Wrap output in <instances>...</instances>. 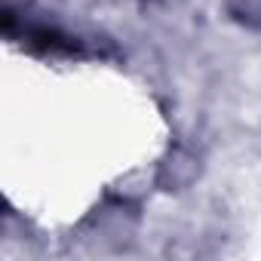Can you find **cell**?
<instances>
[{
    "label": "cell",
    "instance_id": "6da1fadb",
    "mask_svg": "<svg viewBox=\"0 0 261 261\" xmlns=\"http://www.w3.org/2000/svg\"><path fill=\"white\" fill-rule=\"evenodd\" d=\"M227 10L246 25H261V0H227Z\"/></svg>",
    "mask_w": 261,
    "mask_h": 261
}]
</instances>
